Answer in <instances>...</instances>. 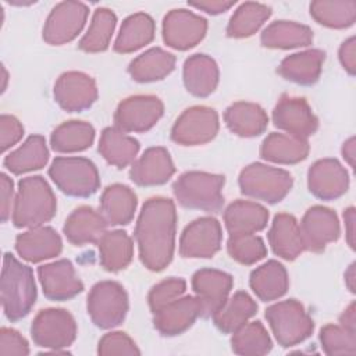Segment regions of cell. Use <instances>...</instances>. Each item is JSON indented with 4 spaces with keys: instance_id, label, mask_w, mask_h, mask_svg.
Listing matches in <instances>:
<instances>
[{
    "instance_id": "cell-1",
    "label": "cell",
    "mask_w": 356,
    "mask_h": 356,
    "mask_svg": "<svg viewBox=\"0 0 356 356\" xmlns=\"http://www.w3.org/2000/svg\"><path fill=\"white\" fill-rule=\"evenodd\" d=\"M177 210L171 199L156 196L147 199L135 225L142 264L154 273L163 271L172 260L175 248Z\"/></svg>"
},
{
    "instance_id": "cell-2",
    "label": "cell",
    "mask_w": 356,
    "mask_h": 356,
    "mask_svg": "<svg viewBox=\"0 0 356 356\" xmlns=\"http://www.w3.org/2000/svg\"><path fill=\"white\" fill-rule=\"evenodd\" d=\"M1 305L10 321L24 318L36 302V284L29 266L18 261L11 253H4L1 267Z\"/></svg>"
},
{
    "instance_id": "cell-3",
    "label": "cell",
    "mask_w": 356,
    "mask_h": 356,
    "mask_svg": "<svg viewBox=\"0 0 356 356\" xmlns=\"http://www.w3.org/2000/svg\"><path fill=\"white\" fill-rule=\"evenodd\" d=\"M56 196L43 177L33 175L19 181L11 213L17 228L43 225L56 216Z\"/></svg>"
},
{
    "instance_id": "cell-4",
    "label": "cell",
    "mask_w": 356,
    "mask_h": 356,
    "mask_svg": "<svg viewBox=\"0 0 356 356\" xmlns=\"http://www.w3.org/2000/svg\"><path fill=\"white\" fill-rule=\"evenodd\" d=\"M224 175L188 171L175 179L172 192L178 203L186 209L218 211L224 204Z\"/></svg>"
},
{
    "instance_id": "cell-5",
    "label": "cell",
    "mask_w": 356,
    "mask_h": 356,
    "mask_svg": "<svg viewBox=\"0 0 356 356\" xmlns=\"http://www.w3.org/2000/svg\"><path fill=\"white\" fill-rule=\"evenodd\" d=\"M238 182L245 196L274 204L289 193L293 178L282 168L252 163L241 171Z\"/></svg>"
},
{
    "instance_id": "cell-6",
    "label": "cell",
    "mask_w": 356,
    "mask_h": 356,
    "mask_svg": "<svg viewBox=\"0 0 356 356\" xmlns=\"http://www.w3.org/2000/svg\"><path fill=\"white\" fill-rule=\"evenodd\" d=\"M266 318L277 342L284 348L303 342L314 330L312 317L303 305L295 299L271 305L266 310Z\"/></svg>"
},
{
    "instance_id": "cell-7",
    "label": "cell",
    "mask_w": 356,
    "mask_h": 356,
    "mask_svg": "<svg viewBox=\"0 0 356 356\" xmlns=\"http://www.w3.org/2000/svg\"><path fill=\"white\" fill-rule=\"evenodd\" d=\"M49 175L63 193L74 197H89L100 186L96 165L85 157H56Z\"/></svg>"
},
{
    "instance_id": "cell-8",
    "label": "cell",
    "mask_w": 356,
    "mask_h": 356,
    "mask_svg": "<svg viewBox=\"0 0 356 356\" xmlns=\"http://www.w3.org/2000/svg\"><path fill=\"white\" fill-rule=\"evenodd\" d=\"M88 314L93 324L107 330L120 325L128 312V295L124 286L115 281L95 284L88 295Z\"/></svg>"
},
{
    "instance_id": "cell-9",
    "label": "cell",
    "mask_w": 356,
    "mask_h": 356,
    "mask_svg": "<svg viewBox=\"0 0 356 356\" xmlns=\"http://www.w3.org/2000/svg\"><path fill=\"white\" fill-rule=\"evenodd\" d=\"M31 335L38 346L60 352V349L74 343L76 323L74 316L65 309H44L33 318Z\"/></svg>"
},
{
    "instance_id": "cell-10",
    "label": "cell",
    "mask_w": 356,
    "mask_h": 356,
    "mask_svg": "<svg viewBox=\"0 0 356 356\" xmlns=\"http://www.w3.org/2000/svg\"><path fill=\"white\" fill-rule=\"evenodd\" d=\"M220 122L214 108L193 106L186 108L171 128V139L182 146L204 145L216 138Z\"/></svg>"
},
{
    "instance_id": "cell-11",
    "label": "cell",
    "mask_w": 356,
    "mask_h": 356,
    "mask_svg": "<svg viewBox=\"0 0 356 356\" xmlns=\"http://www.w3.org/2000/svg\"><path fill=\"white\" fill-rule=\"evenodd\" d=\"M89 8L81 1H61L50 11L44 26L43 40L61 46L74 40L85 26Z\"/></svg>"
},
{
    "instance_id": "cell-12",
    "label": "cell",
    "mask_w": 356,
    "mask_h": 356,
    "mask_svg": "<svg viewBox=\"0 0 356 356\" xmlns=\"http://www.w3.org/2000/svg\"><path fill=\"white\" fill-rule=\"evenodd\" d=\"M164 113L163 102L153 95H136L124 99L115 113L114 124L124 132H146Z\"/></svg>"
},
{
    "instance_id": "cell-13",
    "label": "cell",
    "mask_w": 356,
    "mask_h": 356,
    "mask_svg": "<svg viewBox=\"0 0 356 356\" xmlns=\"http://www.w3.org/2000/svg\"><path fill=\"white\" fill-rule=\"evenodd\" d=\"M222 229L214 217H200L185 227L179 239V254L186 259H210L221 248Z\"/></svg>"
},
{
    "instance_id": "cell-14",
    "label": "cell",
    "mask_w": 356,
    "mask_h": 356,
    "mask_svg": "<svg viewBox=\"0 0 356 356\" xmlns=\"http://www.w3.org/2000/svg\"><path fill=\"white\" fill-rule=\"evenodd\" d=\"M207 21L185 8L171 10L163 19V40L175 50H188L203 40Z\"/></svg>"
},
{
    "instance_id": "cell-15",
    "label": "cell",
    "mask_w": 356,
    "mask_h": 356,
    "mask_svg": "<svg viewBox=\"0 0 356 356\" xmlns=\"http://www.w3.org/2000/svg\"><path fill=\"white\" fill-rule=\"evenodd\" d=\"M53 96L63 110L81 113L96 102L97 86L90 75L79 71H68L57 78Z\"/></svg>"
},
{
    "instance_id": "cell-16",
    "label": "cell",
    "mask_w": 356,
    "mask_h": 356,
    "mask_svg": "<svg viewBox=\"0 0 356 356\" xmlns=\"http://www.w3.org/2000/svg\"><path fill=\"white\" fill-rule=\"evenodd\" d=\"M273 122L288 135L307 139L318 128V120L303 97L282 95L273 110Z\"/></svg>"
},
{
    "instance_id": "cell-17",
    "label": "cell",
    "mask_w": 356,
    "mask_h": 356,
    "mask_svg": "<svg viewBox=\"0 0 356 356\" xmlns=\"http://www.w3.org/2000/svg\"><path fill=\"white\" fill-rule=\"evenodd\" d=\"M300 235L305 249L318 253L331 242L339 238V221L334 210L324 206H313L307 209L300 221Z\"/></svg>"
},
{
    "instance_id": "cell-18",
    "label": "cell",
    "mask_w": 356,
    "mask_h": 356,
    "mask_svg": "<svg viewBox=\"0 0 356 356\" xmlns=\"http://www.w3.org/2000/svg\"><path fill=\"white\" fill-rule=\"evenodd\" d=\"M307 188L321 200H335L349 188L348 171L335 159L317 160L307 171Z\"/></svg>"
},
{
    "instance_id": "cell-19",
    "label": "cell",
    "mask_w": 356,
    "mask_h": 356,
    "mask_svg": "<svg viewBox=\"0 0 356 356\" xmlns=\"http://www.w3.org/2000/svg\"><path fill=\"white\" fill-rule=\"evenodd\" d=\"M234 278L216 268H200L192 277V289L202 303V317L213 316L228 299Z\"/></svg>"
},
{
    "instance_id": "cell-20",
    "label": "cell",
    "mask_w": 356,
    "mask_h": 356,
    "mask_svg": "<svg viewBox=\"0 0 356 356\" xmlns=\"http://www.w3.org/2000/svg\"><path fill=\"white\" fill-rule=\"evenodd\" d=\"M43 293L50 300H68L83 291L72 263L67 259L43 264L38 268Z\"/></svg>"
},
{
    "instance_id": "cell-21",
    "label": "cell",
    "mask_w": 356,
    "mask_h": 356,
    "mask_svg": "<svg viewBox=\"0 0 356 356\" xmlns=\"http://www.w3.org/2000/svg\"><path fill=\"white\" fill-rule=\"evenodd\" d=\"M203 314L202 303L196 296H181L154 313V328L164 337H175L193 325Z\"/></svg>"
},
{
    "instance_id": "cell-22",
    "label": "cell",
    "mask_w": 356,
    "mask_h": 356,
    "mask_svg": "<svg viewBox=\"0 0 356 356\" xmlns=\"http://www.w3.org/2000/svg\"><path fill=\"white\" fill-rule=\"evenodd\" d=\"M175 172L172 159L164 147H149L132 163L129 178L139 186H154L165 184Z\"/></svg>"
},
{
    "instance_id": "cell-23",
    "label": "cell",
    "mask_w": 356,
    "mask_h": 356,
    "mask_svg": "<svg viewBox=\"0 0 356 356\" xmlns=\"http://www.w3.org/2000/svg\"><path fill=\"white\" fill-rule=\"evenodd\" d=\"M63 241L51 227H33L15 238V250L26 261L39 263L61 253Z\"/></svg>"
},
{
    "instance_id": "cell-24",
    "label": "cell",
    "mask_w": 356,
    "mask_h": 356,
    "mask_svg": "<svg viewBox=\"0 0 356 356\" xmlns=\"http://www.w3.org/2000/svg\"><path fill=\"white\" fill-rule=\"evenodd\" d=\"M108 222L103 214L90 206L76 207L65 220L63 232L67 241L75 246L97 243L107 229Z\"/></svg>"
},
{
    "instance_id": "cell-25",
    "label": "cell",
    "mask_w": 356,
    "mask_h": 356,
    "mask_svg": "<svg viewBox=\"0 0 356 356\" xmlns=\"http://www.w3.org/2000/svg\"><path fill=\"white\" fill-rule=\"evenodd\" d=\"M267 238L273 252L288 261L295 260L306 250L299 224L296 218L288 213H280L274 217Z\"/></svg>"
},
{
    "instance_id": "cell-26",
    "label": "cell",
    "mask_w": 356,
    "mask_h": 356,
    "mask_svg": "<svg viewBox=\"0 0 356 356\" xmlns=\"http://www.w3.org/2000/svg\"><path fill=\"white\" fill-rule=\"evenodd\" d=\"M184 85L196 97L211 95L220 78L217 63L207 54H192L184 63Z\"/></svg>"
},
{
    "instance_id": "cell-27",
    "label": "cell",
    "mask_w": 356,
    "mask_h": 356,
    "mask_svg": "<svg viewBox=\"0 0 356 356\" xmlns=\"http://www.w3.org/2000/svg\"><path fill=\"white\" fill-rule=\"evenodd\" d=\"M224 222L229 235L256 234L267 227L268 211L256 202L235 200L225 209Z\"/></svg>"
},
{
    "instance_id": "cell-28",
    "label": "cell",
    "mask_w": 356,
    "mask_h": 356,
    "mask_svg": "<svg viewBox=\"0 0 356 356\" xmlns=\"http://www.w3.org/2000/svg\"><path fill=\"white\" fill-rule=\"evenodd\" d=\"M228 129L242 138H253L263 134L268 125L264 108L250 102H235L224 111Z\"/></svg>"
},
{
    "instance_id": "cell-29",
    "label": "cell",
    "mask_w": 356,
    "mask_h": 356,
    "mask_svg": "<svg viewBox=\"0 0 356 356\" xmlns=\"http://www.w3.org/2000/svg\"><path fill=\"white\" fill-rule=\"evenodd\" d=\"M325 53L320 49H310L285 57L280 67L278 74L286 81L298 85H313L318 81Z\"/></svg>"
},
{
    "instance_id": "cell-30",
    "label": "cell",
    "mask_w": 356,
    "mask_h": 356,
    "mask_svg": "<svg viewBox=\"0 0 356 356\" xmlns=\"http://www.w3.org/2000/svg\"><path fill=\"white\" fill-rule=\"evenodd\" d=\"M138 199L135 192L122 184L108 185L100 196V211L111 225H127L132 221Z\"/></svg>"
},
{
    "instance_id": "cell-31",
    "label": "cell",
    "mask_w": 356,
    "mask_h": 356,
    "mask_svg": "<svg viewBox=\"0 0 356 356\" xmlns=\"http://www.w3.org/2000/svg\"><path fill=\"white\" fill-rule=\"evenodd\" d=\"M249 285L260 300H275L288 291L289 278L286 268L277 260H268L252 271Z\"/></svg>"
},
{
    "instance_id": "cell-32",
    "label": "cell",
    "mask_w": 356,
    "mask_h": 356,
    "mask_svg": "<svg viewBox=\"0 0 356 356\" xmlns=\"http://www.w3.org/2000/svg\"><path fill=\"white\" fill-rule=\"evenodd\" d=\"M309 150L307 139L273 132L263 140L260 156L277 164H296L307 157Z\"/></svg>"
},
{
    "instance_id": "cell-33",
    "label": "cell",
    "mask_w": 356,
    "mask_h": 356,
    "mask_svg": "<svg viewBox=\"0 0 356 356\" xmlns=\"http://www.w3.org/2000/svg\"><path fill=\"white\" fill-rule=\"evenodd\" d=\"M175 68V56L160 49L152 47L129 63L128 72L136 82H154L170 75Z\"/></svg>"
},
{
    "instance_id": "cell-34",
    "label": "cell",
    "mask_w": 356,
    "mask_h": 356,
    "mask_svg": "<svg viewBox=\"0 0 356 356\" xmlns=\"http://www.w3.org/2000/svg\"><path fill=\"white\" fill-rule=\"evenodd\" d=\"M138 152L139 142L135 138L127 135L117 127L103 129L99 140V153L108 164L124 168L135 161Z\"/></svg>"
},
{
    "instance_id": "cell-35",
    "label": "cell",
    "mask_w": 356,
    "mask_h": 356,
    "mask_svg": "<svg viewBox=\"0 0 356 356\" xmlns=\"http://www.w3.org/2000/svg\"><path fill=\"white\" fill-rule=\"evenodd\" d=\"M100 264L106 271L117 273L128 267L134 257L131 236L121 229L106 231L97 242Z\"/></svg>"
},
{
    "instance_id": "cell-36",
    "label": "cell",
    "mask_w": 356,
    "mask_h": 356,
    "mask_svg": "<svg viewBox=\"0 0 356 356\" xmlns=\"http://www.w3.org/2000/svg\"><path fill=\"white\" fill-rule=\"evenodd\" d=\"M260 42L268 49L305 47L312 44L313 31L307 25L293 21H275L261 32Z\"/></svg>"
},
{
    "instance_id": "cell-37",
    "label": "cell",
    "mask_w": 356,
    "mask_h": 356,
    "mask_svg": "<svg viewBox=\"0 0 356 356\" xmlns=\"http://www.w3.org/2000/svg\"><path fill=\"white\" fill-rule=\"evenodd\" d=\"M156 25L153 18L145 13H136L124 19L117 39L114 42V51L132 53L149 44L154 38Z\"/></svg>"
},
{
    "instance_id": "cell-38",
    "label": "cell",
    "mask_w": 356,
    "mask_h": 356,
    "mask_svg": "<svg viewBox=\"0 0 356 356\" xmlns=\"http://www.w3.org/2000/svg\"><path fill=\"white\" fill-rule=\"evenodd\" d=\"M256 312L257 305L253 298L243 291H238L213 314V321L220 331L232 334L246 324V321L253 317Z\"/></svg>"
},
{
    "instance_id": "cell-39",
    "label": "cell",
    "mask_w": 356,
    "mask_h": 356,
    "mask_svg": "<svg viewBox=\"0 0 356 356\" xmlns=\"http://www.w3.org/2000/svg\"><path fill=\"white\" fill-rule=\"evenodd\" d=\"M49 160V150L46 139L40 135L29 136L17 150L6 156L4 167L15 175L40 170Z\"/></svg>"
},
{
    "instance_id": "cell-40",
    "label": "cell",
    "mask_w": 356,
    "mask_h": 356,
    "mask_svg": "<svg viewBox=\"0 0 356 356\" xmlns=\"http://www.w3.org/2000/svg\"><path fill=\"white\" fill-rule=\"evenodd\" d=\"M95 140V128L85 121H65L50 136L51 149L58 153H75L86 150Z\"/></svg>"
},
{
    "instance_id": "cell-41",
    "label": "cell",
    "mask_w": 356,
    "mask_h": 356,
    "mask_svg": "<svg viewBox=\"0 0 356 356\" xmlns=\"http://www.w3.org/2000/svg\"><path fill=\"white\" fill-rule=\"evenodd\" d=\"M310 15L316 22L327 28H349L356 19V1L317 0L310 4Z\"/></svg>"
},
{
    "instance_id": "cell-42",
    "label": "cell",
    "mask_w": 356,
    "mask_h": 356,
    "mask_svg": "<svg viewBox=\"0 0 356 356\" xmlns=\"http://www.w3.org/2000/svg\"><path fill=\"white\" fill-rule=\"evenodd\" d=\"M271 8L261 3L246 1L241 4L229 18L227 35L229 38H249L270 18Z\"/></svg>"
},
{
    "instance_id": "cell-43",
    "label": "cell",
    "mask_w": 356,
    "mask_h": 356,
    "mask_svg": "<svg viewBox=\"0 0 356 356\" xmlns=\"http://www.w3.org/2000/svg\"><path fill=\"white\" fill-rule=\"evenodd\" d=\"M117 24L115 14L106 7L96 8L86 33L78 43V47L86 53L104 51L111 40Z\"/></svg>"
},
{
    "instance_id": "cell-44",
    "label": "cell",
    "mask_w": 356,
    "mask_h": 356,
    "mask_svg": "<svg viewBox=\"0 0 356 356\" xmlns=\"http://www.w3.org/2000/svg\"><path fill=\"white\" fill-rule=\"evenodd\" d=\"M231 346L236 355L261 356L271 350L273 342L264 325L260 321H252L232 332Z\"/></svg>"
},
{
    "instance_id": "cell-45",
    "label": "cell",
    "mask_w": 356,
    "mask_h": 356,
    "mask_svg": "<svg viewBox=\"0 0 356 356\" xmlns=\"http://www.w3.org/2000/svg\"><path fill=\"white\" fill-rule=\"evenodd\" d=\"M227 250L235 261L246 266L254 264L267 256L264 241L256 234L229 235Z\"/></svg>"
},
{
    "instance_id": "cell-46",
    "label": "cell",
    "mask_w": 356,
    "mask_h": 356,
    "mask_svg": "<svg viewBox=\"0 0 356 356\" xmlns=\"http://www.w3.org/2000/svg\"><path fill=\"white\" fill-rule=\"evenodd\" d=\"M320 342L325 355H353L356 352V331L327 324L320 331Z\"/></svg>"
},
{
    "instance_id": "cell-47",
    "label": "cell",
    "mask_w": 356,
    "mask_h": 356,
    "mask_svg": "<svg viewBox=\"0 0 356 356\" xmlns=\"http://www.w3.org/2000/svg\"><path fill=\"white\" fill-rule=\"evenodd\" d=\"M185 289H186L185 280L177 278V277H171V278H167V280L156 284L147 295V302H149L150 310L153 313L159 312L165 305L181 298L184 295Z\"/></svg>"
},
{
    "instance_id": "cell-48",
    "label": "cell",
    "mask_w": 356,
    "mask_h": 356,
    "mask_svg": "<svg viewBox=\"0 0 356 356\" xmlns=\"http://www.w3.org/2000/svg\"><path fill=\"white\" fill-rule=\"evenodd\" d=\"M97 353L102 356L140 355V350L129 335L122 331H114L102 337V339L99 341Z\"/></svg>"
},
{
    "instance_id": "cell-49",
    "label": "cell",
    "mask_w": 356,
    "mask_h": 356,
    "mask_svg": "<svg viewBox=\"0 0 356 356\" xmlns=\"http://www.w3.org/2000/svg\"><path fill=\"white\" fill-rule=\"evenodd\" d=\"M29 353L26 339L13 328L0 330V355L1 356H25Z\"/></svg>"
},
{
    "instance_id": "cell-50",
    "label": "cell",
    "mask_w": 356,
    "mask_h": 356,
    "mask_svg": "<svg viewBox=\"0 0 356 356\" xmlns=\"http://www.w3.org/2000/svg\"><path fill=\"white\" fill-rule=\"evenodd\" d=\"M22 135L24 127L15 117L8 114H3L0 117V145L3 153L14 146L22 138Z\"/></svg>"
},
{
    "instance_id": "cell-51",
    "label": "cell",
    "mask_w": 356,
    "mask_h": 356,
    "mask_svg": "<svg viewBox=\"0 0 356 356\" xmlns=\"http://www.w3.org/2000/svg\"><path fill=\"white\" fill-rule=\"evenodd\" d=\"M13 197H14L13 179L3 172L0 175V200H1V221L3 222H6L13 213V207H11V204H14Z\"/></svg>"
},
{
    "instance_id": "cell-52",
    "label": "cell",
    "mask_w": 356,
    "mask_h": 356,
    "mask_svg": "<svg viewBox=\"0 0 356 356\" xmlns=\"http://www.w3.org/2000/svg\"><path fill=\"white\" fill-rule=\"evenodd\" d=\"M339 61L349 75H355L356 71V39L350 36L339 47Z\"/></svg>"
},
{
    "instance_id": "cell-53",
    "label": "cell",
    "mask_w": 356,
    "mask_h": 356,
    "mask_svg": "<svg viewBox=\"0 0 356 356\" xmlns=\"http://www.w3.org/2000/svg\"><path fill=\"white\" fill-rule=\"evenodd\" d=\"M188 4L191 7L197 8V10L206 11L207 14L217 15V14L228 11L235 4V0L234 1L232 0L231 1H227V0H200V1H188Z\"/></svg>"
},
{
    "instance_id": "cell-54",
    "label": "cell",
    "mask_w": 356,
    "mask_h": 356,
    "mask_svg": "<svg viewBox=\"0 0 356 356\" xmlns=\"http://www.w3.org/2000/svg\"><path fill=\"white\" fill-rule=\"evenodd\" d=\"M355 220L356 213L355 207H348L343 211V221H345V234H346V242L350 246V249H355Z\"/></svg>"
},
{
    "instance_id": "cell-55",
    "label": "cell",
    "mask_w": 356,
    "mask_h": 356,
    "mask_svg": "<svg viewBox=\"0 0 356 356\" xmlns=\"http://www.w3.org/2000/svg\"><path fill=\"white\" fill-rule=\"evenodd\" d=\"M339 324L350 331H356V307L355 302H352L341 314L339 317Z\"/></svg>"
},
{
    "instance_id": "cell-56",
    "label": "cell",
    "mask_w": 356,
    "mask_h": 356,
    "mask_svg": "<svg viewBox=\"0 0 356 356\" xmlns=\"http://www.w3.org/2000/svg\"><path fill=\"white\" fill-rule=\"evenodd\" d=\"M342 156L348 161V164L353 168L355 167V138H349L342 146Z\"/></svg>"
},
{
    "instance_id": "cell-57",
    "label": "cell",
    "mask_w": 356,
    "mask_h": 356,
    "mask_svg": "<svg viewBox=\"0 0 356 356\" xmlns=\"http://www.w3.org/2000/svg\"><path fill=\"white\" fill-rule=\"evenodd\" d=\"M355 277H356V273H355V263H352L349 266V268L345 271V284L348 286V289L355 293Z\"/></svg>"
},
{
    "instance_id": "cell-58",
    "label": "cell",
    "mask_w": 356,
    "mask_h": 356,
    "mask_svg": "<svg viewBox=\"0 0 356 356\" xmlns=\"http://www.w3.org/2000/svg\"><path fill=\"white\" fill-rule=\"evenodd\" d=\"M1 71H3V86H1V92H4V90H6V83H7V71H6L4 67L1 68Z\"/></svg>"
}]
</instances>
